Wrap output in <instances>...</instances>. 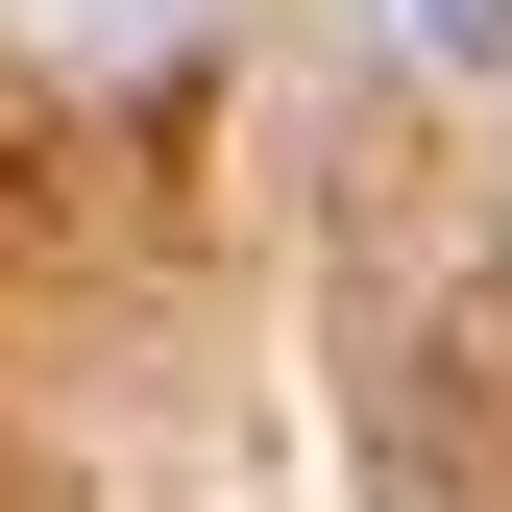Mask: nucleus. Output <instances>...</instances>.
Masks as SVG:
<instances>
[{
    "mask_svg": "<svg viewBox=\"0 0 512 512\" xmlns=\"http://www.w3.org/2000/svg\"><path fill=\"white\" fill-rule=\"evenodd\" d=\"M415 49H512V0H415Z\"/></svg>",
    "mask_w": 512,
    "mask_h": 512,
    "instance_id": "nucleus-1",
    "label": "nucleus"
}]
</instances>
